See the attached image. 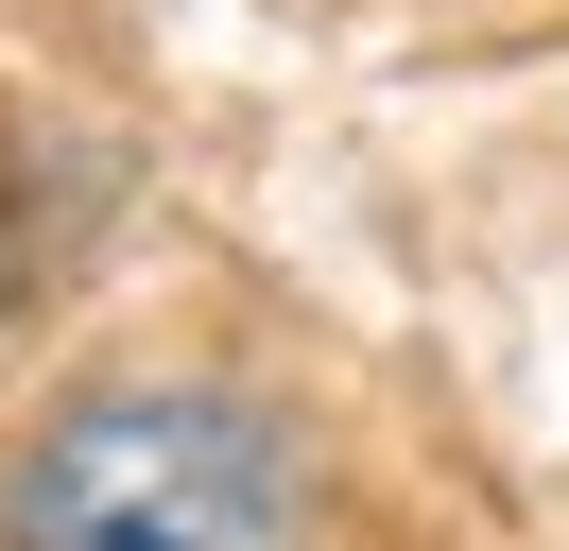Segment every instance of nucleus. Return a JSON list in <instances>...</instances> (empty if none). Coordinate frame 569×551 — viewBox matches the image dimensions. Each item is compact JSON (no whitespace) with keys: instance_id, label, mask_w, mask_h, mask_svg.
Here are the masks:
<instances>
[{"instance_id":"1","label":"nucleus","mask_w":569,"mask_h":551,"mask_svg":"<svg viewBox=\"0 0 569 551\" xmlns=\"http://www.w3.org/2000/svg\"><path fill=\"white\" fill-rule=\"evenodd\" d=\"M0 551H293V448L242 397H87L36 431Z\"/></svg>"}]
</instances>
